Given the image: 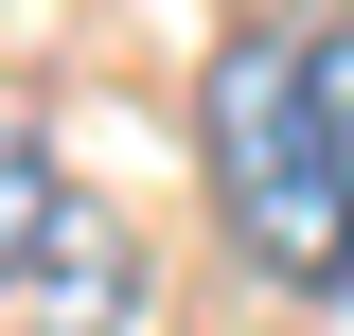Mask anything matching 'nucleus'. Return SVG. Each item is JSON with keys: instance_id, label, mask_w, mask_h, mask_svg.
Instances as JSON below:
<instances>
[{"instance_id": "1", "label": "nucleus", "mask_w": 354, "mask_h": 336, "mask_svg": "<svg viewBox=\"0 0 354 336\" xmlns=\"http://www.w3.org/2000/svg\"><path fill=\"white\" fill-rule=\"evenodd\" d=\"M195 160H213V212H230V248H248V283L354 301V177H337V124H319V71H301L283 18H248V36L213 53Z\"/></svg>"}, {"instance_id": "2", "label": "nucleus", "mask_w": 354, "mask_h": 336, "mask_svg": "<svg viewBox=\"0 0 354 336\" xmlns=\"http://www.w3.org/2000/svg\"><path fill=\"white\" fill-rule=\"evenodd\" d=\"M88 248V212H71V177L36 160V142H0V283L18 301H53V265Z\"/></svg>"}, {"instance_id": "3", "label": "nucleus", "mask_w": 354, "mask_h": 336, "mask_svg": "<svg viewBox=\"0 0 354 336\" xmlns=\"http://www.w3.org/2000/svg\"><path fill=\"white\" fill-rule=\"evenodd\" d=\"M142 319H160V283H142L124 230H88V248L53 265V301H36V336H142Z\"/></svg>"}, {"instance_id": "4", "label": "nucleus", "mask_w": 354, "mask_h": 336, "mask_svg": "<svg viewBox=\"0 0 354 336\" xmlns=\"http://www.w3.org/2000/svg\"><path fill=\"white\" fill-rule=\"evenodd\" d=\"M301 71H319V124H337V177H354V18H319Z\"/></svg>"}]
</instances>
